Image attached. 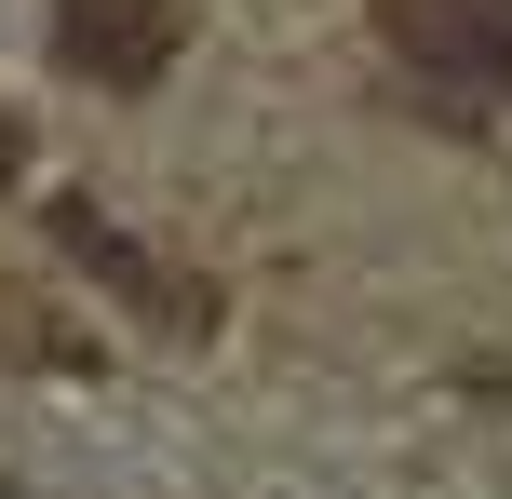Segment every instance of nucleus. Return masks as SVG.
I'll list each match as a JSON object with an SVG mask.
<instances>
[{
    "label": "nucleus",
    "instance_id": "2",
    "mask_svg": "<svg viewBox=\"0 0 512 499\" xmlns=\"http://www.w3.org/2000/svg\"><path fill=\"white\" fill-rule=\"evenodd\" d=\"M189 54V0H54V68L95 95H149Z\"/></svg>",
    "mask_w": 512,
    "mask_h": 499
},
{
    "label": "nucleus",
    "instance_id": "4",
    "mask_svg": "<svg viewBox=\"0 0 512 499\" xmlns=\"http://www.w3.org/2000/svg\"><path fill=\"white\" fill-rule=\"evenodd\" d=\"M14 176H27V122L0 108V189H14Z\"/></svg>",
    "mask_w": 512,
    "mask_h": 499
},
{
    "label": "nucleus",
    "instance_id": "1",
    "mask_svg": "<svg viewBox=\"0 0 512 499\" xmlns=\"http://www.w3.org/2000/svg\"><path fill=\"white\" fill-rule=\"evenodd\" d=\"M378 41L445 122L512 95V0H378Z\"/></svg>",
    "mask_w": 512,
    "mask_h": 499
},
{
    "label": "nucleus",
    "instance_id": "3",
    "mask_svg": "<svg viewBox=\"0 0 512 499\" xmlns=\"http://www.w3.org/2000/svg\"><path fill=\"white\" fill-rule=\"evenodd\" d=\"M54 257H81V270H95L108 297H122V311H149V324H189V338L216 324V297H203V284H176L162 257H135V243L108 230L95 203H54Z\"/></svg>",
    "mask_w": 512,
    "mask_h": 499
}]
</instances>
